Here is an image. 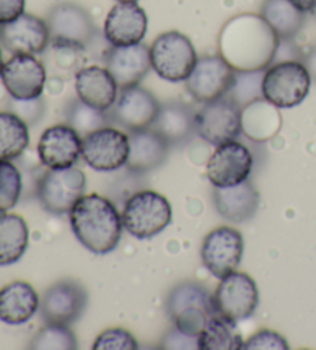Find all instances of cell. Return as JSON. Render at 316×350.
<instances>
[{"label": "cell", "instance_id": "6da1fadb", "mask_svg": "<svg viewBox=\"0 0 316 350\" xmlns=\"http://www.w3.org/2000/svg\"><path fill=\"white\" fill-rule=\"evenodd\" d=\"M279 38L261 14H239L220 34L221 56L236 71H261L273 64Z\"/></svg>", "mask_w": 316, "mask_h": 350}, {"label": "cell", "instance_id": "7a4b0ae2", "mask_svg": "<svg viewBox=\"0 0 316 350\" xmlns=\"http://www.w3.org/2000/svg\"><path fill=\"white\" fill-rule=\"evenodd\" d=\"M73 233L94 255H107L116 249L124 222L110 199L96 193L83 195L70 212Z\"/></svg>", "mask_w": 316, "mask_h": 350}, {"label": "cell", "instance_id": "3957f363", "mask_svg": "<svg viewBox=\"0 0 316 350\" xmlns=\"http://www.w3.org/2000/svg\"><path fill=\"white\" fill-rule=\"evenodd\" d=\"M168 317L182 334L199 336L209 318L216 313L213 297L198 282H181L167 301Z\"/></svg>", "mask_w": 316, "mask_h": 350}, {"label": "cell", "instance_id": "277c9868", "mask_svg": "<svg viewBox=\"0 0 316 350\" xmlns=\"http://www.w3.org/2000/svg\"><path fill=\"white\" fill-rule=\"evenodd\" d=\"M312 77L300 60L272 64L263 79L264 99L275 108H293L307 98Z\"/></svg>", "mask_w": 316, "mask_h": 350}, {"label": "cell", "instance_id": "5b68a950", "mask_svg": "<svg viewBox=\"0 0 316 350\" xmlns=\"http://www.w3.org/2000/svg\"><path fill=\"white\" fill-rule=\"evenodd\" d=\"M173 218L172 205L156 191L135 193L125 202L122 222L125 230L137 239H148L166 230Z\"/></svg>", "mask_w": 316, "mask_h": 350}, {"label": "cell", "instance_id": "8992f818", "mask_svg": "<svg viewBox=\"0 0 316 350\" xmlns=\"http://www.w3.org/2000/svg\"><path fill=\"white\" fill-rule=\"evenodd\" d=\"M151 68L168 82H184L198 62L192 40L179 31L161 34L150 46Z\"/></svg>", "mask_w": 316, "mask_h": 350}, {"label": "cell", "instance_id": "52a82bcc", "mask_svg": "<svg viewBox=\"0 0 316 350\" xmlns=\"http://www.w3.org/2000/svg\"><path fill=\"white\" fill-rule=\"evenodd\" d=\"M194 126L211 146L236 141L242 130V108L228 96L205 102L194 114Z\"/></svg>", "mask_w": 316, "mask_h": 350}, {"label": "cell", "instance_id": "ba28073f", "mask_svg": "<svg viewBox=\"0 0 316 350\" xmlns=\"http://www.w3.org/2000/svg\"><path fill=\"white\" fill-rule=\"evenodd\" d=\"M50 42L56 48H87L94 39L96 27L91 16L76 3L64 2L53 7L47 17Z\"/></svg>", "mask_w": 316, "mask_h": 350}, {"label": "cell", "instance_id": "9c48e42d", "mask_svg": "<svg viewBox=\"0 0 316 350\" xmlns=\"http://www.w3.org/2000/svg\"><path fill=\"white\" fill-rule=\"evenodd\" d=\"M87 176L75 167L48 170L38 183V198L42 207L53 215L71 212L76 202L85 195Z\"/></svg>", "mask_w": 316, "mask_h": 350}, {"label": "cell", "instance_id": "30bf717a", "mask_svg": "<svg viewBox=\"0 0 316 350\" xmlns=\"http://www.w3.org/2000/svg\"><path fill=\"white\" fill-rule=\"evenodd\" d=\"M81 154L85 164L96 172L119 170L129 161V136L116 129L103 126L82 137Z\"/></svg>", "mask_w": 316, "mask_h": 350}, {"label": "cell", "instance_id": "8fae6325", "mask_svg": "<svg viewBox=\"0 0 316 350\" xmlns=\"http://www.w3.org/2000/svg\"><path fill=\"white\" fill-rule=\"evenodd\" d=\"M216 312L222 317L239 323L250 318L259 304L258 286L250 276L242 271L221 278L220 286L213 295Z\"/></svg>", "mask_w": 316, "mask_h": 350}, {"label": "cell", "instance_id": "7c38bea8", "mask_svg": "<svg viewBox=\"0 0 316 350\" xmlns=\"http://www.w3.org/2000/svg\"><path fill=\"white\" fill-rule=\"evenodd\" d=\"M236 70L221 54L198 59L185 85L188 93L200 104L226 96L235 82Z\"/></svg>", "mask_w": 316, "mask_h": 350}, {"label": "cell", "instance_id": "4fadbf2b", "mask_svg": "<svg viewBox=\"0 0 316 350\" xmlns=\"http://www.w3.org/2000/svg\"><path fill=\"white\" fill-rule=\"evenodd\" d=\"M253 168V156L246 146L230 141L218 146L207 162V178L218 189L238 185L248 179Z\"/></svg>", "mask_w": 316, "mask_h": 350}, {"label": "cell", "instance_id": "5bb4252c", "mask_svg": "<svg viewBox=\"0 0 316 350\" xmlns=\"http://www.w3.org/2000/svg\"><path fill=\"white\" fill-rule=\"evenodd\" d=\"M2 82L14 100L39 99L44 93L47 71L31 54H13L2 70Z\"/></svg>", "mask_w": 316, "mask_h": 350}, {"label": "cell", "instance_id": "9a60e30c", "mask_svg": "<svg viewBox=\"0 0 316 350\" xmlns=\"http://www.w3.org/2000/svg\"><path fill=\"white\" fill-rule=\"evenodd\" d=\"M161 104L148 90L142 87L120 88L118 99L110 110V119L130 131H141L151 129Z\"/></svg>", "mask_w": 316, "mask_h": 350}, {"label": "cell", "instance_id": "2e32d148", "mask_svg": "<svg viewBox=\"0 0 316 350\" xmlns=\"http://www.w3.org/2000/svg\"><path fill=\"white\" fill-rule=\"evenodd\" d=\"M242 253V234L232 227H218L205 237L200 256L210 273L221 280L238 269Z\"/></svg>", "mask_w": 316, "mask_h": 350}, {"label": "cell", "instance_id": "e0dca14e", "mask_svg": "<svg viewBox=\"0 0 316 350\" xmlns=\"http://www.w3.org/2000/svg\"><path fill=\"white\" fill-rule=\"evenodd\" d=\"M0 44L13 54H40L47 50L50 31L45 21L23 13L17 19L0 25Z\"/></svg>", "mask_w": 316, "mask_h": 350}, {"label": "cell", "instance_id": "ac0fdd59", "mask_svg": "<svg viewBox=\"0 0 316 350\" xmlns=\"http://www.w3.org/2000/svg\"><path fill=\"white\" fill-rule=\"evenodd\" d=\"M147 29V13L137 2H118L107 16L103 33L113 46H130L141 44Z\"/></svg>", "mask_w": 316, "mask_h": 350}, {"label": "cell", "instance_id": "d6986e66", "mask_svg": "<svg viewBox=\"0 0 316 350\" xmlns=\"http://www.w3.org/2000/svg\"><path fill=\"white\" fill-rule=\"evenodd\" d=\"M87 293L75 281H60L48 288L40 304L42 318L47 324L68 325L82 315Z\"/></svg>", "mask_w": 316, "mask_h": 350}, {"label": "cell", "instance_id": "ffe728a7", "mask_svg": "<svg viewBox=\"0 0 316 350\" xmlns=\"http://www.w3.org/2000/svg\"><path fill=\"white\" fill-rule=\"evenodd\" d=\"M82 150V139L70 125H54L47 129L39 139L38 153L40 162L51 170L73 167Z\"/></svg>", "mask_w": 316, "mask_h": 350}, {"label": "cell", "instance_id": "44dd1931", "mask_svg": "<svg viewBox=\"0 0 316 350\" xmlns=\"http://www.w3.org/2000/svg\"><path fill=\"white\" fill-rule=\"evenodd\" d=\"M105 65L119 90L136 87L151 70L150 48L142 42L130 46H113L107 53Z\"/></svg>", "mask_w": 316, "mask_h": 350}, {"label": "cell", "instance_id": "7402d4cb", "mask_svg": "<svg viewBox=\"0 0 316 350\" xmlns=\"http://www.w3.org/2000/svg\"><path fill=\"white\" fill-rule=\"evenodd\" d=\"M75 87L79 99L101 111H110L119 94V87L110 71L96 65L77 71Z\"/></svg>", "mask_w": 316, "mask_h": 350}, {"label": "cell", "instance_id": "603a6c76", "mask_svg": "<svg viewBox=\"0 0 316 350\" xmlns=\"http://www.w3.org/2000/svg\"><path fill=\"white\" fill-rule=\"evenodd\" d=\"M213 199L218 213L232 222L252 219L259 205V193L248 179L233 187H216Z\"/></svg>", "mask_w": 316, "mask_h": 350}, {"label": "cell", "instance_id": "cb8c5ba5", "mask_svg": "<svg viewBox=\"0 0 316 350\" xmlns=\"http://www.w3.org/2000/svg\"><path fill=\"white\" fill-rule=\"evenodd\" d=\"M130 154L127 168L133 173H148L159 167L168 154L170 144L159 133L147 129L131 131L129 136Z\"/></svg>", "mask_w": 316, "mask_h": 350}, {"label": "cell", "instance_id": "d4e9b609", "mask_svg": "<svg viewBox=\"0 0 316 350\" xmlns=\"http://www.w3.org/2000/svg\"><path fill=\"white\" fill-rule=\"evenodd\" d=\"M39 307V295L25 281H14L0 291V319L10 325L29 321Z\"/></svg>", "mask_w": 316, "mask_h": 350}, {"label": "cell", "instance_id": "484cf974", "mask_svg": "<svg viewBox=\"0 0 316 350\" xmlns=\"http://www.w3.org/2000/svg\"><path fill=\"white\" fill-rule=\"evenodd\" d=\"M194 114L196 113L182 102H168L161 107L151 130L159 133L170 146H179L187 142L193 133H196Z\"/></svg>", "mask_w": 316, "mask_h": 350}, {"label": "cell", "instance_id": "4316f807", "mask_svg": "<svg viewBox=\"0 0 316 350\" xmlns=\"http://www.w3.org/2000/svg\"><path fill=\"white\" fill-rule=\"evenodd\" d=\"M29 232L22 216L0 213V265H11L25 255Z\"/></svg>", "mask_w": 316, "mask_h": 350}, {"label": "cell", "instance_id": "83f0119b", "mask_svg": "<svg viewBox=\"0 0 316 350\" xmlns=\"http://www.w3.org/2000/svg\"><path fill=\"white\" fill-rule=\"evenodd\" d=\"M199 350H241L244 340L235 321L213 313L198 336Z\"/></svg>", "mask_w": 316, "mask_h": 350}, {"label": "cell", "instance_id": "f1b7e54d", "mask_svg": "<svg viewBox=\"0 0 316 350\" xmlns=\"http://www.w3.org/2000/svg\"><path fill=\"white\" fill-rule=\"evenodd\" d=\"M261 16L279 39H293L304 25V14L290 0H264Z\"/></svg>", "mask_w": 316, "mask_h": 350}, {"label": "cell", "instance_id": "f546056e", "mask_svg": "<svg viewBox=\"0 0 316 350\" xmlns=\"http://www.w3.org/2000/svg\"><path fill=\"white\" fill-rule=\"evenodd\" d=\"M29 146L28 125L19 114L0 111V161H13Z\"/></svg>", "mask_w": 316, "mask_h": 350}, {"label": "cell", "instance_id": "4dcf8cb0", "mask_svg": "<svg viewBox=\"0 0 316 350\" xmlns=\"http://www.w3.org/2000/svg\"><path fill=\"white\" fill-rule=\"evenodd\" d=\"M265 70L261 71H236L235 82L230 92L226 94L235 100L242 110L247 105L253 104L259 99H264L263 94V79Z\"/></svg>", "mask_w": 316, "mask_h": 350}, {"label": "cell", "instance_id": "1f68e13d", "mask_svg": "<svg viewBox=\"0 0 316 350\" xmlns=\"http://www.w3.org/2000/svg\"><path fill=\"white\" fill-rule=\"evenodd\" d=\"M108 119H110V116H108L107 111L96 110V108L87 105L79 98L73 102L68 113L70 126H73L79 133V136L82 137L107 126Z\"/></svg>", "mask_w": 316, "mask_h": 350}, {"label": "cell", "instance_id": "d6a6232c", "mask_svg": "<svg viewBox=\"0 0 316 350\" xmlns=\"http://www.w3.org/2000/svg\"><path fill=\"white\" fill-rule=\"evenodd\" d=\"M22 195V174L11 161H0V213L14 208Z\"/></svg>", "mask_w": 316, "mask_h": 350}, {"label": "cell", "instance_id": "836d02e7", "mask_svg": "<svg viewBox=\"0 0 316 350\" xmlns=\"http://www.w3.org/2000/svg\"><path fill=\"white\" fill-rule=\"evenodd\" d=\"M29 349L36 350H73L77 349V340L66 325L48 324L33 338Z\"/></svg>", "mask_w": 316, "mask_h": 350}, {"label": "cell", "instance_id": "e575fe53", "mask_svg": "<svg viewBox=\"0 0 316 350\" xmlns=\"http://www.w3.org/2000/svg\"><path fill=\"white\" fill-rule=\"evenodd\" d=\"M94 350H136L137 341L129 330L108 329L96 338Z\"/></svg>", "mask_w": 316, "mask_h": 350}, {"label": "cell", "instance_id": "d590c367", "mask_svg": "<svg viewBox=\"0 0 316 350\" xmlns=\"http://www.w3.org/2000/svg\"><path fill=\"white\" fill-rule=\"evenodd\" d=\"M287 350L289 344L279 334L273 330H261L250 340L244 341L241 350Z\"/></svg>", "mask_w": 316, "mask_h": 350}, {"label": "cell", "instance_id": "8d00e7d4", "mask_svg": "<svg viewBox=\"0 0 316 350\" xmlns=\"http://www.w3.org/2000/svg\"><path fill=\"white\" fill-rule=\"evenodd\" d=\"M163 349H199L198 338L182 334L181 330L176 329L170 332L166 340H163Z\"/></svg>", "mask_w": 316, "mask_h": 350}, {"label": "cell", "instance_id": "74e56055", "mask_svg": "<svg viewBox=\"0 0 316 350\" xmlns=\"http://www.w3.org/2000/svg\"><path fill=\"white\" fill-rule=\"evenodd\" d=\"M25 13V0H0V25Z\"/></svg>", "mask_w": 316, "mask_h": 350}, {"label": "cell", "instance_id": "f35d334b", "mask_svg": "<svg viewBox=\"0 0 316 350\" xmlns=\"http://www.w3.org/2000/svg\"><path fill=\"white\" fill-rule=\"evenodd\" d=\"M291 40L293 39H279V45L276 48L275 57H273V64L287 62V60H298V50Z\"/></svg>", "mask_w": 316, "mask_h": 350}, {"label": "cell", "instance_id": "ab89813d", "mask_svg": "<svg viewBox=\"0 0 316 350\" xmlns=\"http://www.w3.org/2000/svg\"><path fill=\"white\" fill-rule=\"evenodd\" d=\"M298 10H301L304 14L315 13L316 10V0H290Z\"/></svg>", "mask_w": 316, "mask_h": 350}, {"label": "cell", "instance_id": "60d3db41", "mask_svg": "<svg viewBox=\"0 0 316 350\" xmlns=\"http://www.w3.org/2000/svg\"><path fill=\"white\" fill-rule=\"evenodd\" d=\"M304 65L307 66L310 77H312V79L316 82V46L308 53V56L306 57V64Z\"/></svg>", "mask_w": 316, "mask_h": 350}, {"label": "cell", "instance_id": "b9f144b4", "mask_svg": "<svg viewBox=\"0 0 316 350\" xmlns=\"http://www.w3.org/2000/svg\"><path fill=\"white\" fill-rule=\"evenodd\" d=\"M3 57H2V51H0V76H2V70H3Z\"/></svg>", "mask_w": 316, "mask_h": 350}, {"label": "cell", "instance_id": "7bdbcfd3", "mask_svg": "<svg viewBox=\"0 0 316 350\" xmlns=\"http://www.w3.org/2000/svg\"><path fill=\"white\" fill-rule=\"evenodd\" d=\"M116 2H137V0H116Z\"/></svg>", "mask_w": 316, "mask_h": 350}, {"label": "cell", "instance_id": "ee69618b", "mask_svg": "<svg viewBox=\"0 0 316 350\" xmlns=\"http://www.w3.org/2000/svg\"><path fill=\"white\" fill-rule=\"evenodd\" d=\"M313 14H315V16H316V10H315V13H313Z\"/></svg>", "mask_w": 316, "mask_h": 350}]
</instances>
